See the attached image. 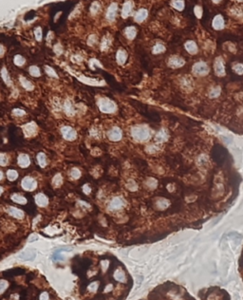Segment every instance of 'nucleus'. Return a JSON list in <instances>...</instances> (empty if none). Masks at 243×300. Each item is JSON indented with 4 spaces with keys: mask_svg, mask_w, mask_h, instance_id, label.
I'll use <instances>...</instances> for the list:
<instances>
[{
    "mask_svg": "<svg viewBox=\"0 0 243 300\" xmlns=\"http://www.w3.org/2000/svg\"><path fill=\"white\" fill-rule=\"evenodd\" d=\"M34 37L37 41H41L43 38V30L41 27H36L34 29Z\"/></svg>",
    "mask_w": 243,
    "mask_h": 300,
    "instance_id": "33",
    "label": "nucleus"
},
{
    "mask_svg": "<svg viewBox=\"0 0 243 300\" xmlns=\"http://www.w3.org/2000/svg\"><path fill=\"white\" fill-rule=\"evenodd\" d=\"M23 131H24V134L27 137H31V136L35 135L37 132V125L33 122L29 123L23 126Z\"/></svg>",
    "mask_w": 243,
    "mask_h": 300,
    "instance_id": "9",
    "label": "nucleus"
},
{
    "mask_svg": "<svg viewBox=\"0 0 243 300\" xmlns=\"http://www.w3.org/2000/svg\"><path fill=\"white\" fill-rule=\"evenodd\" d=\"M3 178V174H2V172L1 171H0V180H1Z\"/></svg>",
    "mask_w": 243,
    "mask_h": 300,
    "instance_id": "57",
    "label": "nucleus"
},
{
    "mask_svg": "<svg viewBox=\"0 0 243 300\" xmlns=\"http://www.w3.org/2000/svg\"><path fill=\"white\" fill-rule=\"evenodd\" d=\"M25 61H26V60H25V58L23 56H21V55H15V59H14L15 64L16 65V66H19V67L23 66V65L25 64Z\"/></svg>",
    "mask_w": 243,
    "mask_h": 300,
    "instance_id": "38",
    "label": "nucleus"
},
{
    "mask_svg": "<svg viewBox=\"0 0 243 300\" xmlns=\"http://www.w3.org/2000/svg\"><path fill=\"white\" fill-rule=\"evenodd\" d=\"M195 15L198 18H200L202 16V9L200 7H195Z\"/></svg>",
    "mask_w": 243,
    "mask_h": 300,
    "instance_id": "48",
    "label": "nucleus"
},
{
    "mask_svg": "<svg viewBox=\"0 0 243 300\" xmlns=\"http://www.w3.org/2000/svg\"><path fill=\"white\" fill-rule=\"evenodd\" d=\"M62 184H63V179H62V176H61L60 174H57V175L53 178V180H52V184H53L54 186L58 187V186H60Z\"/></svg>",
    "mask_w": 243,
    "mask_h": 300,
    "instance_id": "37",
    "label": "nucleus"
},
{
    "mask_svg": "<svg viewBox=\"0 0 243 300\" xmlns=\"http://www.w3.org/2000/svg\"><path fill=\"white\" fill-rule=\"evenodd\" d=\"M18 174L15 170H9L7 173V177L10 180H15L17 178Z\"/></svg>",
    "mask_w": 243,
    "mask_h": 300,
    "instance_id": "41",
    "label": "nucleus"
},
{
    "mask_svg": "<svg viewBox=\"0 0 243 300\" xmlns=\"http://www.w3.org/2000/svg\"><path fill=\"white\" fill-rule=\"evenodd\" d=\"M63 137L65 138L66 140L69 141H72L76 138V131L70 126H64L61 129Z\"/></svg>",
    "mask_w": 243,
    "mask_h": 300,
    "instance_id": "10",
    "label": "nucleus"
},
{
    "mask_svg": "<svg viewBox=\"0 0 243 300\" xmlns=\"http://www.w3.org/2000/svg\"><path fill=\"white\" fill-rule=\"evenodd\" d=\"M125 202L122 198H114L109 203V209L111 210H119L124 206Z\"/></svg>",
    "mask_w": 243,
    "mask_h": 300,
    "instance_id": "13",
    "label": "nucleus"
},
{
    "mask_svg": "<svg viewBox=\"0 0 243 300\" xmlns=\"http://www.w3.org/2000/svg\"><path fill=\"white\" fill-rule=\"evenodd\" d=\"M147 15H148V11H147L145 9H140V10L136 12L134 19H135V21H136V22H138V23H142V22H144V21L146 19Z\"/></svg>",
    "mask_w": 243,
    "mask_h": 300,
    "instance_id": "14",
    "label": "nucleus"
},
{
    "mask_svg": "<svg viewBox=\"0 0 243 300\" xmlns=\"http://www.w3.org/2000/svg\"><path fill=\"white\" fill-rule=\"evenodd\" d=\"M157 205L160 209H165V208L169 205V201L165 199H160L157 202Z\"/></svg>",
    "mask_w": 243,
    "mask_h": 300,
    "instance_id": "36",
    "label": "nucleus"
},
{
    "mask_svg": "<svg viewBox=\"0 0 243 300\" xmlns=\"http://www.w3.org/2000/svg\"><path fill=\"white\" fill-rule=\"evenodd\" d=\"M8 163V157L6 154L0 153V165H6Z\"/></svg>",
    "mask_w": 243,
    "mask_h": 300,
    "instance_id": "44",
    "label": "nucleus"
},
{
    "mask_svg": "<svg viewBox=\"0 0 243 300\" xmlns=\"http://www.w3.org/2000/svg\"><path fill=\"white\" fill-rule=\"evenodd\" d=\"M20 82L22 87L27 89V90H32L34 88V86L32 85V83L31 81H29L28 79H26L25 77H20Z\"/></svg>",
    "mask_w": 243,
    "mask_h": 300,
    "instance_id": "23",
    "label": "nucleus"
},
{
    "mask_svg": "<svg viewBox=\"0 0 243 300\" xmlns=\"http://www.w3.org/2000/svg\"><path fill=\"white\" fill-rule=\"evenodd\" d=\"M99 108L102 112L113 113L116 110V105L108 99H102L99 102Z\"/></svg>",
    "mask_w": 243,
    "mask_h": 300,
    "instance_id": "3",
    "label": "nucleus"
},
{
    "mask_svg": "<svg viewBox=\"0 0 243 300\" xmlns=\"http://www.w3.org/2000/svg\"><path fill=\"white\" fill-rule=\"evenodd\" d=\"M116 60L118 62V64L120 65H124L126 60H127V53L124 49H119L117 51V54H116Z\"/></svg>",
    "mask_w": 243,
    "mask_h": 300,
    "instance_id": "20",
    "label": "nucleus"
},
{
    "mask_svg": "<svg viewBox=\"0 0 243 300\" xmlns=\"http://www.w3.org/2000/svg\"><path fill=\"white\" fill-rule=\"evenodd\" d=\"M48 294L47 293H43L40 295V300H48Z\"/></svg>",
    "mask_w": 243,
    "mask_h": 300,
    "instance_id": "53",
    "label": "nucleus"
},
{
    "mask_svg": "<svg viewBox=\"0 0 243 300\" xmlns=\"http://www.w3.org/2000/svg\"><path fill=\"white\" fill-rule=\"evenodd\" d=\"M213 28L216 30H222L224 28V20L221 15H216L213 20Z\"/></svg>",
    "mask_w": 243,
    "mask_h": 300,
    "instance_id": "17",
    "label": "nucleus"
},
{
    "mask_svg": "<svg viewBox=\"0 0 243 300\" xmlns=\"http://www.w3.org/2000/svg\"><path fill=\"white\" fill-rule=\"evenodd\" d=\"M215 72L217 76H224L225 75V67L224 62L221 57H217L215 61Z\"/></svg>",
    "mask_w": 243,
    "mask_h": 300,
    "instance_id": "7",
    "label": "nucleus"
},
{
    "mask_svg": "<svg viewBox=\"0 0 243 300\" xmlns=\"http://www.w3.org/2000/svg\"><path fill=\"white\" fill-rule=\"evenodd\" d=\"M146 184L150 187V188H155L157 186V180H154V179H149L147 180V182H146Z\"/></svg>",
    "mask_w": 243,
    "mask_h": 300,
    "instance_id": "46",
    "label": "nucleus"
},
{
    "mask_svg": "<svg viewBox=\"0 0 243 300\" xmlns=\"http://www.w3.org/2000/svg\"><path fill=\"white\" fill-rule=\"evenodd\" d=\"M11 200L14 201L16 203H20V204H25V203H27V200L25 199L23 196L21 195H18V194H14V195H11Z\"/></svg>",
    "mask_w": 243,
    "mask_h": 300,
    "instance_id": "27",
    "label": "nucleus"
},
{
    "mask_svg": "<svg viewBox=\"0 0 243 300\" xmlns=\"http://www.w3.org/2000/svg\"><path fill=\"white\" fill-rule=\"evenodd\" d=\"M5 53V49L2 45H0V55H2Z\"/></svg>",
    "mask_w": 243,
    "mask_h": 300,
    "instance_id": "54",
    "label": "nucleus"
},
{
    "mask_svg": "<svg viewBox=\"0 0 243 300\" xmlns=\"http://www.w3.org/2000/svg\"><path fill=\"white\" fill-rule=\"evenodd\" d=\"M37 161H38V163L40 164L41 167H45L46 164H47V160H46V156L44 153H39L37 156Z\"/></svg>",
    "mask_w": 243,
    "mask_h": 300,
    "instance_id": "34",
    "label": "nucleus"
},
{
    "mask_svg": "<svg viewBox=\"0 0 243 300\" xmlns=\"http://www.w3.org/2000/svg\"><path fill=\"white\" fill-rule=\"evenodd\" d=\"M233 70L236 73L242 75L243 74V64H236L233 67Z\"/></svg>",
    "mask_w": 243,
    "mask_h": 300,
    "instance_id": "40",
    "label": "nucleus"
},
{
    "mask_svg": "<svg viewBox=\"0 0 243 300\" xmlns=\"http://www.w3.org/2000/svg\"><path fill=\"white\" fill-rule=\"evenodd\" d=\"M164 50H165V47L162 44L158 43V44H156L154 47H153L152 53L154 54H159V53H162Z\"/></svg>",
    "mask_w": 243,
    "mask_h": 300,
    "instance_id": "29",
    "label": "nucleus"
},
{
    "mask_svg": "<svg viewBox=\"0 0 243 300\" xmlns=\"http://www.w3.org/2000/svg\"><path fill=\"white\" fill-rule=\"evenodd\" d=\"M231 14L235 16H243V8L242 7H233L231 9Z\"/></svg>",
    "mask_w": 243,
    "mask_h": 300,
    "instance_id": "32",
    "label": "nucleus"
},
{
    "mask_svg": "<svg viewBox=\"0 0 243 300\" xmlns=\"http://www.w3.org/2000/svg\"><path fill=\"white\" fill-rule=\"evenodd\" d=\"M133 3L132 1H130V0H127V1H125L122 7V10H121V15L123 18H127L131 14H132V11H133Z\"/></svg>",
    "mask_w": 243,
    "mask_h": 300,
    "instance_id": "5",
    "label": "nucleus"
},
{
    "mask_svg": "<svg viewBox=\"0 0 243 300\" xmlns=\"http://www.w3.org/2000/svg\"><path fill=\"white\" fill-rule=\"evenodd\" d=\"M36 256V252L34 249H27L23 252H21L18 256V257L22 260H26V261H31Z\"/></svg>",
    "mask_w": 243,
    "mask_h": 300,
    "instance_id": "8",
    "label": "nucleus"
},
{
    "mask_svg": "<svg viewBox=\"0 0 243 300\" xmlns=\"http://www.w3.org/2000/svg\"><path fill=\"white\" fill-rule=\"evenodd\" d=\"M45 70H46V72H47L49 76L54 77V78H57V74H56V72L54 71V70H53V69L49 68V67H46V68H45Z\"/></svg>",
    "mask_w": 243,
    "mask_h": 300,
    "instance_id": "45",
    "label": "nucleus"
},
{
    "mask_svg": "<svg viewBox=\"0 0 243 300\" xmlns=\"http://www.w3.org/2000/svg\"><path fill=\"white\" fill-rule=\"evenodd\" d=\"M29 71H30V74H31V76H33V77H39V76L41 75V72H40L39 68L36 67V66H31V67L30 68Z\"/></svg>",
    "mask_w": 243,
    "mask_h": 300,
    "instance_id": "35",
    "label": "nucleus"
},
{
    "mask_svg": "<svg viewBox=\"0 0 243 300\" xmlns=\"http://www.w3.org/2000/svg\"><path fill=\"white\" fill-rule=\"evenodd\" d=\"M31 238H32V239H29V241H30V242H31L33 239H34V240H35V239H37V236H31Z\"/></svg>",
    "mask_w": 243,
    "mask_h": 300,
    "instance_id": "55",
    "label": "nucleus"
},
{
    "mask_svg": "<svg viewBox=\"0 0 243 300\" xmlns=\"http://www.w3.org/2000/svg\"><path fill=\"white\" fill-rule=\"evenodd\" d=\"M111 45V39L108 35H106L103 37L102 39V42H101V49L102 50H107L109 49Z\"/></svg>",
    "mask_w": 243,
    "mask_h": 300,
    "instance_id": "22",
    "label": "nucleus"
},
{
    "mask_svg": "<svg viewBox=\"0 0 243 300\" xmlns=\"http://www.w3.org/2000/svg\"><path fill=\"white\" fill-rule=\"evenodd\" d=\"M131 134L133 136V138L137 141H146L149 139L150 137V132L146 126H140V125H137L132 127L131 129Z\"/></svg>",
    "mask_w": 243,
    "mask_h": 300,
    "instance_id": "1",
    "label": "nucleus"
},
{
    "mask_svg": "<svg viewBox=\"0 0 243 300\" xmlns=\"http://www.w3.org/2000/svg\"><path fill=\"white\" fill-rule=\"evenodd\" d=\"M119 11V5L117 2H112L108 5L106 11V19L108 22H113L117 18Z\"/></svg>",
    "mask_w": 243,
    "mask_h": 300,
    "instance_id": "2",
    "label": "nucleus"
},
{
    "mask_svg": "<svg viewBox=\"0 0 243 300\" xmlns=\"http://www.w3.org/2000/svg\"><path fill=\"white\" fill-rule=\"evenodd\" d=\"M209 70H209L208 65L206 63H204V62L196 63L193 66V72L196 75H199V76H204V75L208 74Z\"/></svg>",
    "mask_w": 243,
    "mask_h": 300,
    "instance_id": "4",
    "label": "nucleus"
},
{
    "mask_svg": "<svg viewBox=\"0 0 243 300\" xmlns=\"http://www.w3.org/2000/svg\"><path fill=\"white\" fill-rule=\"evenodd\" d=\"M83 190H84V192L86 193V194H89V193H90V191H91V189H90V187H89L88 185H84V187H83Z\"/></svg>",
    "mask_w": 243,
    "mask_h": 300,
    "instance_id": "52",
    "label": "nucleus"
},
{
    "mask_svg": "<svg viewBox=\"0 0 243 300\" xmlns=\"http://www.w3.org/2000/svg\"><path fill=\"white\" fill-rule=\"evenodd\" d=\"M124 36L128 39V40H133L137 35V30L133 26H129V27H126L124 31Z\"/></svg>",
    "mask_w": 243,
    "mask_h": 300,
    "instance_id": "15",
    "label": "nucleus"
},
{
    "mask_svg": "<svg viewBox=\"0 0 243 300\" xmlns=\"http://www.w3.org/2000/svg\"><path fill=\"white\" fill-rule=\"evenodd\" d=\"M185 49L190 54H196L198 53V47L194 41H188L185 43Z\"/></svg>",
    "mask_w": 243,
    "mask_h": 300,
    "instance_id": "21",
    "label": "nucleus"
},
{
    "mask_svg": "<svg viewBox=\"0 0 243 300\" xmlns=\"http://www.w3.org/2000/svg\"><path fill=\"white\" fill-rule=\"evenodd\" d=\"M114 277H115V279L118 280V281H120V282H124V281H125V276H124V272H123V271H121V270H118V271L115 272V273H114Z\"/></svg>",
    "mask_w": 243,
    "mask_h": 300,
    "instance_id": "31",
    "label": "nucleus"
},
{
    "mask_svg": "<svg viewBox=\"0 0 243 300\" xmlns=\"http://www.w3.org/2000/svg\"><path fill=\"white\" fill-rule=\"evenodd\" d=\"M184 64H185V61L182 58L178 57V56H172L168 60V66L170 68H173V69L181 68V67L183 66Z\"/></svg>",
    "mask_w": 243,
    "mask_h": 300,
    "instance_id": "11",
    "label": "nucleus"
},
{
    "mask_svg": "<svg viewBox=\"0 0 243 300\" xmlns=\"http://www.w3.org/2000/svg\"><path fill=\"white\" fill-rule=\"evenodd\" d=\"M8 288V282L5 280H0V294H2Z\"/></svg>",
    "mask_w": 243,
    "mask_h": 300,
    "instance_id": "47",
    "label": "nucleus"
},
{
    "mask_svg": "<svg viewBox=\"0 0 243 300\" xmlns=\"http://www.w3.org/2000/svg\"><path fill=\"white\" fill-rule=\"evenodd\" d=\"M108 138L113 141V142H117L120 141L122 139V131L119 127H113L112 129H110L108 133H107Z\"/></svg>",
    "mask_w": 243,
    "mask_h": 300,
    "instance_id": "12",
    "label": "nucleus"
},
{
    "mask_svg": "<svg viewBox=\"0 0 243 300\" xmlns=\"http://www.w3.org/2000/svg\"><path fill=\"white\" fill-rule=\"evenodd\" d=\"M31 163V161H30V158H29V156L26 155V154H20L18 156V164L25 168V167H28Z\"/></svg>",
    "mask_w": 243,
    "mask_h": 300,
    "instance_id": "18",
    "label": "nucleus"
},
{
    "mask_svg": "<svg viewBox=\"0 0 243 300\" xmlns=\"http://www.w3.org/2000/svg\"><path fill=\"white\" fill-rule=\"evenodd\" d=\"M97 42V36L95 34H91V35H89L88 39H87V44L89 46H93L95 45Z\"/></svg>",
    "mask_w": 243,
    "mask_h": 300,
    "instance_id": "43",
    "label": "nucleus"
},
{
    "mask_svg": "<svg viewBox=\"0 0 243 300\" xmlns=\"http://www.w3.org/2000/svg\"><path fill=\"white\" fill-rule=\"evenodd\" d=\"M35 202L38 206H41V207H45L48 205V198L46 197L45 195L43 194H38L36 195V197H35Z\"/></svg>",
    "mask_w": 243,
    "mask_h": 300,
    "instance_id": "19",
    "label": "nucleus"
},
{
    "mask_svg": "<svg viewBox=\"0 0 243 300\" xmlns=\"http://www.w3.org/2000/svg\"><path fill=\"white\" fill-rule=\"evenodd\" d=\"M101 9H102V6L99 2H93L90 6V8H89V11H90V14L92 15H97L99 12L101 11Z\"/></svg>",
    "mask_w": 243,
    "mask_h": 300,
    "instance_id": "24",
    "label": "nucleus"
},
{
    "mask_svg": "<svg viewBox=\"0 0 243 300\" xmlns=\"http://www.w3.org/2000/svg\"><path fill=\"white\" fill-rule=\"evenodd\" d=\"M167 138H168V134L166 132V130H164V129H161V131H159L156 135V140L160 142H165L167 140Z\"/></svg>",
    "mask_w": 243,
    "mask_h": 300,
    "instance_id": "25",
    "label": "nucleus"
},
{
    "mask_svg": "<svg viewBox=\"0 0 243 300\" xmlns=\"http://www.w3.org/2000/svg\"><path fill=\"white\" fill-rule=\"evenodd\" d=\"M237 1H238V2H243V0H237Z\"/></svg>",
    "mask_w": 243,
    "mask_h": 300,
    "instance_id": "59",
    "label": "nucleus"
},
{
    "mask_svg": "<svg viewBox=\"0 0 243 300\" xmlns=\"http://www.w3.org/2000/svg\"><path fill=\"white\" fill-rule=\"evenodd\" d=\"M7 212L11 216V217H14L15 218H24V213L22 210L20 209H17V208L15 207H8L7 208Z\"/></svg>",
    "mask_w": 243,
    "mask_h": 300,
    "instance_id": "16",
    "label": "nucleus"
},
{
    "mask_svg": "<svg viewBox=\"0 0 243 300\" xmlns=\"http://www.w3.org/2000/svg\"><path fill=\"white\" fill-rule=\"evenodd\" d=\"M64 108H65V111L66 113L69 115V116H72L75 114V111H74V108L72 107V104L70 101H66L65 102V105H64Z\"/></svg>",
    "mask_w": 243,
    "mask_h": 300,
    "instance_id": "26",
    "label": "nucleus"
},
{
    "mask_svg": "<svg viewBox=\"0 0 243 300\" xmlns=\"http://www.w3.org/2000/svg\"><path fill=\"white\" fill-rule=\"evenodd\" d=\"M14 114H15V115H16V116H24V115H25V111H24V110H22V109H18V108H16V109H15V110H14Z\"/></svg>",
    "mask_w": 243,
    "mask_h": 300,
    "instance_id": "51",
    "label": "nucleus"
},
{
    "mask_svg": "<svg viewBox=\"0 0 243 300\" xmlns=\"http://www.w3.org/2000/svg\"><path fill=\"white\" fill-rule=\"evenodd\" d=\"M70 175H71V177H72L73 179L77 180V179H79V178H80V176H81V172H80L79 169H77V168H73V169H71V171H70Z\"/></svg>",
    "mask_w": 243,
    "mask_h": 300,
    "instance_id": "42",
    "label": "nucleus"
},
{
    "mask_svg": "<svg viewBox=\"0 0 243 300\" xmlns=\"http://www.w3.org/2000/svg\"><path fill=\"white\" fill-rule=\"evenodd\" d=\"M221 92V90H220V87H215L211 90V92H210V97L211 98H216V97H219L220 94Z\"/></svg>",
    "mask_w": 243,
    "mask_h": 300,
    "instance_id": "39",
    "label": "nucleus"
},
{
    "mask_svg": "<svg viewBox=\"0 0 243 300\" xmlns=\"http://www.w3.org/2000/svg\"><path fill=\"white\" fill-rule=\"evenodd\" d=\"M212 1H213L214 3H216H216H219V2L220 1V0H212Z\"/></svg>",
    "mask_w": 243,
    "mask_h": 300,
    "instance_id": "56",
    "label": "nucleus"
},
{
    "mask_svg": "<svg viewBox=\"0 0 243 300\" xmlns=\"http://www.w3.org/2000/svg\"><path fill=\"white\" fill-rule=\"evenodd\" d=\"M97 288H98V283H97V282H93V283H91L90 285L88 286V290H89V291H91V292L96 291V290H97Z\"/></svg>",
    "mask_w": 243,
    "mask_h": 300,
    "instance_id": "49",
    "label": "nucleus"
},
{
    "mask_svg": "<svg viewBox=\"0 0 243 300\" xmlns=\"http://www.w3.org/2000/svg\"><path fill=\"white\" fill-rule=\"evenodd\" d=\"M2 191H3V189H2L1 187H0V195H1V193H2Z\"/></svg>",
    "mask_w": 243,
    "mask_h": 300,
    "instance_id": "58",
    "label": "nucleus"
},
{
    "mask_svg": "<svg viewBox=\"0 0 243 300\" xmlns=\"http://www.w3.org/2000/svg\"><path fill=\"white\" fill-rule=\"evenodd\" d=\"M171 5L178 11H182L184 8V2L182 0H173Z\"/></svg>",
    "mask_w": 243,
    "mask_h": 300,
    "instance_id": "30",
    "label": "nucleus"
},
{
    "mask_svg": "<svg viewBox=\"0 0 243 300\" xmlns=\"http://www.w3.org/2000/svg\"><path fill=\"white\" fill-rule=\"evenodd\" d=\"M1 76H2L3 81L6 83V85H7V86H10V85H11V81H10V74H9L8 70H7L5 68H3V69H2V70H1Z\"/></svg>",
    "mask_w": 243,
    "mask_h": 300,
    "instance_id": "28",
    "label": "nucleus"
},
{
    "mask_svg": "<svg viewBox=\"0 0 243 300\" xmlns=\"http://www.w3.org/2000/svg\"><path fill=\"white\" fill-rule=\"evenodd\" d=\"M127 187H128L130 190H136L137 185H136V184H135L133 180H129L128 184H127Z\"/></svg>",
    "mask_w": 243,
    "mask_h": 300,
    "instance_id": "50",
    "label": "nucleus"
},
{
    "mask_svg": "<svg viewBox=\"0 0 243 300\" xmlns=\"http://www.w3.org/2000/svg\"><path fill=\"white\" fill-rule=\"evenodd\" d=\"M37 186V182L34 179L31 178V177H26L24 178L22 180V187L25 190H28V191H32L36 188Z\"/></svg>",
    "mask_w": 243,
    "mask_h": 300,
    "instance_id": "6",
    "label": "nucleus"
}]
</instances>
